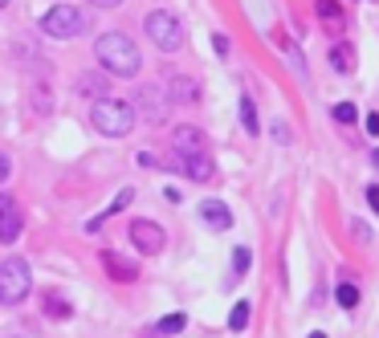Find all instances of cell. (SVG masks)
<instances>
[{
    "mask_svg": "<svg viewBox=\"0 0 379 338\" xmlns=\"http://www.w3.org/2000/svg\"><path fill=\"white\" fill-rule=\"evenodd\" d=\"M213 45H216V53H220V57H229V37H225V33H216Z\"/></svg>",
    "mask_w": 379,
    "mask_h": 338,
    "instance_id": "obj_26",
    "label": "cell"
},
{
    "mask_svg": "<svg viewBox=\"0 0 379 338\" xmlns=\"http://www.w3.org/2000/svg\"><path fill=\"white\" fill-rule=\"evenodd\" d=\"M249 314H253V306H249V302H237V306H232V314H229V326H232V330H245Z\"/></svg>",
    "mask_w": 379,
    "mask_h": 338,
    "instance_id": "obj_20",
    "label": "cell"
},
{
    "mask_svg": "<svg viewBox=\"0 0 379 338\" xmlns=\"http://www.w3.org/2000/svg\"><path fill=\"white\" fill-rule=\"evenodd\" d=\"M131 244L135 249H143V253H159L167 244V237H164V228L159 225H151V220H135L131 225Z\"/></svg>",
    "mask_w": 379,
    "mask_h": 338,
    "instance_id": "obj_7",
    "label": "cell"
},
{
    "mask_svg": "<svg viewBox=\"0 0 379 338\" xmlns=\"http://www.w3.org/2000/svg\"><path fill=\"white\" fill-rule=\"evenodd\" d=\"M241 123H245V130L249 135H257V130H261V123H257V111H253V98H241Z\"/></svg>",
    "mask_w": 379,
    "mask_h": 338,
    "instance_id": "obj_18",
    "label": "cell"
},
{
    "mask_svg": "<svg viewBox=\"0 0 379 338\" xmlns=\"http://www.w3.org/2000/svg\"><path fill=\"white\" fill-rule=\"evenodd\" d=\"M90 118H94V127L102 130V135H111V139H127L135 130V106L131 102H123V98H94V111H90Z\"/></svg>",
    "mask_w": 379,
    "mask_h": 338,
    "instance_id": "obj_2",
    "label": "cell"
},
{
    "mask_svg": "<svg viewBox=\"0 0 379 338\" xmlns=\"http://www.w3.org/2000/svg\"><path fill=\"white\" fill-rule=\"evenodd\" d=\"M21 228H25V220H21L17 204H13L9 196H0V241L13 244V241L21 237Z\"/></svg>",
    "mask_w": 379,
    "mask_h": 338,
    "instance_id": "obj_8",
    "label": "cell"
},
{
    "mask_svg": "<svg viewBox=\"0 0 379 338\" xmlns=\"http://www.w3.org/2000/svg\"><path fill=\"white\" fill-rule=\"evenodd\" d=\"M176 167H180L188 179H196V184H208L213 179V159H208V151H176Z\"/></svg>",
    "mask_w": 379,
    "mask_h": 338,
    "instance_id": "obj_6",
    "label": "cell"
},
{
    "mask_svg": "<svg viewBox=\"0 0 379 338\" xmlns=\"http://www.w3.org/2000/svg\"><path fill=\"white\" fill-rule=\"evenodd\" d=\"M143 29H147V37L164 49V53H180V49H183V25L176 21V13H167V9L147 13Z\"/></svg>",
    "mask_w": 379,
    "mask_h": 338,
    "instance_id": "obj_3",
    "label": "cell"
},
{
    "mask_svg": "<svg viewBox=\"0 0 379 338\" xmlns=\"http://www.w3.org/2000/svg\"><path fill=\"white\" fill-rule=\"evenodd\" d=\"M167 98L180 102V106H192V102L200 98V86L192 78H167Z\"/></svg>",
    "mask_w": 379,
    "mask_h": 338,
    "instance_id": "obj_10",
    "label": "cell"
},
{
    "mask_svg": "<svg viewBox=\"0 0 379 338\" xmlns=\"http://www.w3.org/2000/svg\"><path fill=\"white\" fill-rule=\"evenodd\" d=\"M90 4H94V9H118L123 0H90Z\"/></svg>",
    "mask_w": 379,
    "mask_h": 338,
    "instance_id": "obj_31",
    "label": "cell"
},
{
    "mask_svg": "<svg viewBox=\"0 0 379 338\" xmlns=\"http://www.w3.org/2000/svg\"><path fill=\"white\" fill-rule=\"evenodd\" d=\"M78 94L106 98V94H111V78H102V74H78Z\"/></svg>",
    "mask_w": 379,
    "mask_h": 338,
    "instance_id": "obj_12",
    "label": "cell"
},
{
    "mask_svg": "<svg viewBox=\"0 0 379 338\" xmlns=\"http://www.w3.org/2000/svg\"><path fill=\"white\" fill-rule=\"evenodd\" d=\"M41 33H45V37H57V41L82 37L86 33V13H78L74 4H53L50 13L41 16Z\"/></svg>",
    "mask_w": 379,
    "mask_h": 338,
    "instance_id": "obj_5",
    "label": "cell"
},
{
    "mask_svg": "<svg viewBox=\"0 0 379 338\" xmlns=\"http://www.w3.org/2000/svg\"><path fill=\"white\" fill-rule=\"evenodd\" d=\"M183 326H188V314H180V310H176V314H167L164 322H159V334H180Z\"/></svg>",
    "mask_w": 379,
    "mask_h": 338,
    "instance_id": "obj_22",
    "label": "cell"
},
{
    "mask_svg": "<svg viewBox=\"0 0 379 338\" xmlns=\"http://www.w3.org/2000/svg\"><path fill=\"white\" fill-rule=\"evenodd\" d=\"M45 310H50L53 318H69V302L62 293H45Z\"/></svg>",
    "mask_w": 379,
    "mask_h": 338,
    "instance_id": "obj_21",
    "label": "cell"
},
{
    "mask_svg": "<svg viewBox=\"0 0 379 338\" xmlns=\"http://www.w3.org/2000/svg\"><path fill=\"white\" fill-rule=\"evenodd\" d=\"M139 106L147 111V118H151V123H164V106L155 102V94H151V90H139Z\"/></svg>",
    "mask_w": 379,
    "mask_h": 338,
    "instance_id": "obj_16",
    "label": "cell"
},
{
    "mask_svg": "<svg viewBox=\"0 0 379 338\" xmlns=\"http://www.w3.org/2000/svg\"><path fill=\"white\" fill-rule=\"evenodd\" d=\"M285 62H290V65L298 69V74L306 78V65H302V53H298V45H285Z\"/></svg>",
    "mask_w": 379,
    "mask_h": 338,
    "instance_id": "obj_25",
    "label": "cell"
},
{
    "mask_svg": "<svg viewBox=\"0 0 379 338\" xmlns=\"http://www.w3.org/2000/svg\"><path fill=\"white\" fill-rule=\"evenodd\" d=\"M4 4H9V0H0V9H4Z\"/></svg>",
    "mask_w": 379,
    "mask_h": 338,
    "instance_id": "obj_33",
    "label": "cell"
},
{
    "mask_svg": "<svg viewBox=\"0 0 379 338\" xmlns=\"http://www.w3.org/2000/svg\"><path fill=\"white\" fill-rule=\"evenodd\" d=\"M176 151H208V135L196 127H176Z\"/></svg>",
    "mask_w": 379,
    "mask_h": 338,
    "instance_id": "obj_11",
    "label": "cell"
},
{
    "mask_svg": "<svg viewBox=\"0 0 379 338\" xmlns=\"http://www.w3.org/2000/svg\"><path fill=\"white\" fill-rule=\"evenodd\" d=\"M375 163H379V151H375Z\"/></svg>",
    "mask_w": 379,
    "mask_h": 338,
    "instance_id": "obj_34",
    "label": "cell"
},
{
    "mask_svg": "<svg viewBox=\"0 0 379 338\" xmlns=\"http://www.w3.org/2000/svg\"><path fill=\"white\" fill-rule=\"evenodd\" d=\"M363 127H367L371 139H379V114H367V123H363Z\"/></svg>",
    "mask_w": 379,
    "mask_h": 338,
    "instance_id": "obj_27",
    "label": "cell"
},
{
    "mask_svg": "<svg viewBox=\"0 0 379 338\" xmlns=\"http://www.w3.org/2000/svg\"><path fill=\"white\" fill-rule=\"evenodd\" d=\"M200 216H204V225L216 228V232H225V228H232V212L220 204V200H204L200 204Z\"/></svg>",
    "mask_w": 379,
    "mask_h": 338,
    "instance_id": "obj_9",
    "label": "cell"
},
{
    "mask_svg": "<svg viewBox=\"0 0 379 338\" xmlns=\"http://www.w3.org/2000/svg\"><path fill=\"white\" fill-rule=\"evenodd\" d=\"M94 53H98V65L115 78H135L139 65H143V53L127 33H102L94 41Z\"/></svg>",
    "mask_w": 379,
    "mask_h": 338,
    "instance_id": "obj_1",
    "label": "cell"
},
{
    "mask_svg": "<svg viewBox=\"0 0 379 338\" xmlns=\"http://www.w3.org/2000/svg\"><path fill=\"white\" fill-rule=\"evenodd\" d=\"M330 65H334L339 74H351V69H355V62H351V49H346V45H334V53H330Z\"/></svg>",
    "mask_w": 379,
    "mask_h": 338,
    "instance_id": "obj_19",
    "label": "cell"
},
{
    "mask_svg": "<svg viewBox=\"0 0 379 338\" xmlns=\"http://www.w3.org/2000/svg\"><path fill=\"white\" fill-rule=\"evenodd\" d=\"M310 338H327V334H310Z\"/></svg>",
    "mask_w": 379,
    "mask_h": 338,
    "instance_id": "obj_32",
    "label": "cell"
},
{
    "mask_svg": "<svg viewBox=\"0 0 379 338\" xmlns=\"http://www.w3.org/2000/svg\"><path fill=\"white\" fill-rule=\"evenodd\" d=\"M9 176H13V163H9V155H4V151H0V184H4Z\"/></svg>",
    "mask_w": 379,
    "mask_h": 338,
    "instance_id": "obj_29",
    "label": "cell"
},
{
    "mask_svg": "<svg viewBox=\"0 0 379 338\" xmlns=\"http://www.w3.org/2000/svg\"><path fill=\"white\" fill-rule=\"evenodd\" d=\"M334 118H339V123H355V118H359L355 102H339V106H334Z\"/></svg>",
    "mask_w": 379,
    "mask_h": 338,
    "instance_id": "obj_24",
    "label": "cell"
},
{
    "mask_svg": "<svg viewBox=\"0 0 379 338\" xmlns=\"http://www.w3.org/2000/svg\"><path fill=\"white\" fill-rule=\"evenodd\" d=\"M131 200H135V192H131V188H123V192H118V200H115V204H111V208L102 212V216H94V220H90V232H98V228L106 225V216H118V212L127 208Z\"/></svg>",
    "mask_w": 379,
    "mask_h": 338,
    "instance_id": "obj_14",
    "label": "cell"
},
{
    "mask_svg": "<svg viewBox=\"0 0 379 338\" xmlns=\"http://www.w3.org/2000/svg\"><path fill=\"white\" fill-rule=\"evenodd\" d=\"M249 265H253V253H249L245 244H237V253H232V274H237V277L249 274Z\"/></svg>",
    "mask_w": 379,
    "mask_h": 338,
    "instance_id": "obj_23",
    "label": "cell"
},
{
    "mask_svg": "<svg viewBox=\"0 0 379 338\" xmlns=\"http://www.w3.org/2000/svg\"><path fill=\"white\" fill-rule=\"evenodd\" d=\"M102 265H106V269H111V274H115L118 281H135V277H139V269H135L131 261L115 257V253H102Z\"/></svg>",
    "mask_w": 379,
    "mask_h": 338,
    "instance_id": "obj_13",
    "label": "cell"
},
{
    "mask_svg": "<svg viewBox=\"0 0 379 338\" xmlns=\"http://www.w3.org/2000/svg\"><path fill=\"white\" fill-rule=\"evenodd\" d=\"M367 204H371V212H379V188H367Z\"/></svg>",
    "mask_w": 379,
    "mask_h": 338,
    "instance_id": "obj_30",
    "label": "cell"
},
{
    "mask_svg": "<svg viewBox=\"0 0 379 338\" xmlns=\"http://www.w3.org/2000/svg\"><path fill=\"white\" fill-rule=\"evenodd\" d=\"M334 298H339V306H343V310H355V306H359V298H363V293H359V286H351V281H343Z\"/></svg>",
    "mask_w": 379,
    "mask_h": 338,
    "instance_id": "obj_17",
    "label": "cell"
},
{
    "mask_svg": "<svg viewBox=\"0 0 379 338\" xmlns=\"http://www.w3.org/2000/svg\"><path fill=\"white\" fill-rule=\"evenodd\" d=\"M351 228H355V237H359V241H363V244L371 241V228L363 225V220H355V225H351Z\"/></svg>",
    "mask_w": 379,
    "mask_h": 338,
    "instance_id": "obj_28",
    "label": "cell"
},
{
    "mask_svg": "<svg viewBox=\"0 0 379 338\" xmlns=\"http://www.w3.org/2000/svg\"><path fill=\"white\" fill-rule=\"evenodd\" d=\"M29 265L21 257H9V261H0V302L4 306H21L25 298H29Z\"/></svg>",
    "mask_w": 379,
    "mask_h": 338,
    "instance_id": "obj_4",
    "label": "cell"
},
{
    "mask_svg": "<svg viewBox=\"0 0 379 338\" xmlns=\"http://www.w3.org/2000/svg\"><path fill=\"white\" fill-rule=\"evenodd\" d=\"M318 16H327L330 29H343V9L334 0H318Z\"/></svg>",
    "mask_w": 379,
    "mask_h": 338,
    "instance_id": "obj_15",
    "label": "cell"
}]
</instances>
